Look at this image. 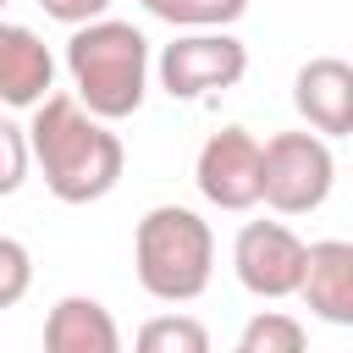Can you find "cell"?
<instances>
[{
  "instance_id": "1",
  "label": "cell",
  "mask_w": 353,
  "mask_h": 353,
  "mask_svg": "<svg viewBox=\"0 0 353 353\" xmlns=\"http://www.w3.org/2000/svg\"><path fill=\"white\" fill-rule=\"evenodd\" d=\"M28 154L61 204H99L127 171V149L77 94H44L28 121Z\"/></svg>"
},
{
  "instance_id": "2",
  "label": "cell",
  "mask_w": 353,
  "mask_h": 353,
  "mask_svg": "<svg viewBox=\"0 0 353 353\" xmlns=\"http://www.w3.org/2000/svg\"><path fill=\"white\" fill-rule=\"evenodd\" d=\"M66 77L99 121H127L149 94V39L116 17L77 22L66 39Z\"/></svg>"
},
{
  "instance_id": "3",
  "label": "cell",
  "mask_w": 353,
  "mask_h": 353,
  "mask_svg": "<svg viewBox=\"0 0 353 353\" xmlns=\"http://www.w3.org/2000/svg\"><path fill=\"white\" fill-rule=\"evenodd\" d=\"M138 287L160 303H193L215 276V232L188 204H154L132 232Z\"/></svg>"
},
{
  "instance_id": "4",
  "label": "cell",
  "mask_w": 353,
  "mask_h": 353,
  "mask_svg": "<svg viewBox=\"0 0 353 353\" xmlns=\"http://www.w3.org/2000/svg\"><path fill=\"white\" fill-rule=\"evenodd\" d=\"M336 188V154L320 132H276L259 143V204L276 215H309Z\"/></svg>"
},
{
  "instance_id": "5",
  "label": "cell",
  "mask_w": 353,
  "mask_h": 353,
  "mask_svg": "<svg viewBox=\"0 0 353 353\" xmlns=\"http://www.w3.org/2000/svg\"><path fill=\"white\" fill-rule=\"evenodd\" d=\"M154 72L171 99H210L248 77V44L232 39L226 28H182L160 50Z\"/></svg>"
},
{
  "instance_id": "6",
  "label": "cell",
  "mask_w": 353,
  "mask_h": 353,
  "mask_svg": "<svg viewBox=\"0 0 353 353\" xmlns=\"http://www.w3.org/2000/svg\"><path fill=\"white\" fill-rule=\"evenodd\" d=\"M232 270L254 298H292L303 276V237L287 221H248L232 243Z\"/></svg>"
},
{
  "instance_id": "7",
  "label": "cell",
  "mask_w": 353,
  "mask_h": 353,
  "mask_svg": "<svg viewBox=\"0 0 353 353\" xmlns=\"http://www.w3.org/2000/svg\"><path fill=\"white\" fill-rule=\"evenodd\" d=\"M193 182L215 210H254L259 204V138L248 127H221L199 143Z\"/></svg>"
},
{
  "instance_id": "8",
  "label": "cell",
  "mask_w": 353,
  "mask_h": 353,
  "mask_svg": "<svg viewBox=\"0 0 353 353\" xmlns=\"http://www.w3.org/2000/svg\"><path fill=\"white\" fill-rule=\"evenodd\" d=\"M292 105L320 138H347L353 132V66L342 55H314L292 77Z\"/></svg>"
},
{
  "instance_id": "9",
  "label": "cell",
  "mask_w": 353,
  "mask_h": 353,
  "mask_svg": "<svg viewBox=\"0 0 353 353\" xmlns=\"http://www.w3.org/2000/svg\"><path fill=\"white\" fill-rule=\"evenodd\" d=\"M292 298H303L309 314L325 325H353V243L347 237L303 243V276Z\"/></svg>"
},
{
  "instance_id": "10",
  "label": "cell",
  "mask_w": 353,
  "mask_h": 353,
  "mask_svg": "<svg viewBox=\"0 0 353 353\" xmlns=\"http://www.w3.org/2000/svg\"><path fill=\"white\" fill-rule=\"evenodd\" d=\"M50 88H55L50 44L33 28H22V22H0V105L33 110Z\"/></svg>"
},
{
  "instance_id": "11",
  "label": "cell",
  "mask_w": 353,
  "mask_h": 353,
  "mask_svg": "<svg viewBox=\"0 0 353 353\" xmlns=\"http://www.w3.org/2000/svg\"><path fill=\"white\" fill-rule=\"evenodd\" d=\"M44 347L50 353H116L121 331H116V320L99 298L72 292L44 314Z\"/></svg>"
},
{
  "instance_id": "12",
  "label": "cell",
  "mask_w": 353,
  "mask_h": 353,
  "mask_svg": "<svg viewBox=\"0 0 353 353\" xmlns=\"http://www.w3.org/2000/svg\"><path fill=\"white\" fill-rule=\"evenodd\" d=\"M303 342H309V331L287 309H259L237 331V353H303Z\"/></svg>"
},
{
  "instance_id": "13",
  "label": "cell",
  "mask_w": 353,
  "mask_h": 353,
  "mask_svg": "<svg viewBox=\"0 0 353 353\" xmlns=\"http://www.w3.org/2000/svg\"><path fill=\"white\" fill-rule=\"evenodd\" d=\"M154 22H171V28H232L248 0H138Z\"/></svg>"
},
{
  "instance_id": "14",
  "label": "cell",
  "mask_w": 353,
  "mask_h": 353,
  "mask_svg": "<svg viewBox=\"0 0 353 353\" xmlns=\"http://www.w3.org/2000/svg\"><path fill=\"white\" fill-rule=\"evenodd\" d=\"M143 353H210V331L193 314H154L138 325Z\"/></svg>"
},
{
  "instance_id": "15",
  "label": "cell",
  "mask_w": 353,
  "mask_h": 353,
  "mask_svg": "<svg viewBox=\"0 0 353 353\" xmlns=\"http://www.w3.org/2000/svg\"><path fill=\"white\" fill-rule=\"evenodd\" d=\"M33 171V154H28V127L6 121L0 116V199H11Z\"/></svg>"
},
{
  "instance_id": "16",
  "label": "cell",
  "mask_w": 353,
  "mask_h": 353,
  "mask_svg": "<svg viewBox=\"0 0 353 353\" xmlns=\"http://www.w3.org/2000/svg\"><path fill=\"white\" fill-rule=\"evenodd\" d=\"M28 287H33V254H28L17 237H6V232H0V309L22 303V298H28Z\"/></svg>"
},
{
  "instance_id": "17",
  "label": "cell",
  "mask_w": 353,
  "mask_h": 353,
  "mask_svg": "<svg viewBox=\"0 0 353 353\" xmlns=\"http://www.w3.org/2000/svg\"><path fill=\"white\" fill-rule=\"evenodd\" d=\"M39 6H44V17H55V22H66V28L94 22V17L110 11V0H39Z\"/></svg>"
},
{
  "instance_id": "18",
  "label": "cell",
  "mask_w": 353,
  "mask_h": 353,
  "mask_svg": "<svg viewBox=\"0 0 353 353\" xmlns=\"http://www.w3.org/2000/svg\"><path fill=\"white\" fill-rule=\"evenodd\" d=\"M6 6H11V0H0V11H6Z\"/></svg>"
}]
</instances>
